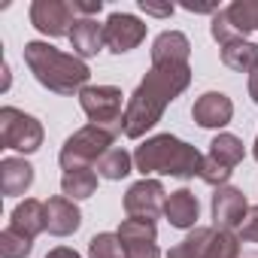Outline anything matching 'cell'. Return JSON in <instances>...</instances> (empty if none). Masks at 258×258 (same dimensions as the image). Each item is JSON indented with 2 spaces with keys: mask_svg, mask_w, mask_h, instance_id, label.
Listing matches in <instances>:
<instances>
[{
  "mask_svg": "<svg viewBox=\"0 0 258 258\" xmlns=\"http://www.w3.org/2000/svg\"><path fill=\"white\" fill-rule=\"evenodd\" d=\"M191 85V64H152L143 82L127 97L124 137L140 140L161 121L164 109Z\"/></svg>",
  "mask_w": 258,
  "mask_h": 258,
  "instance_id": "obj_1",
  "label": "cell"
},
{
  "mask_svg": "<svg viewBox=\"0 0 258 258\" xmlns=\"http://www.w3.org/2000/svg\"><path fill=\"white\" fill-rule=\"evenodd\" d=\"M25 64L34 73V79L55 94H73V91L79 94L91 76V70L82 58L67 55L49 43H40V40L25 43Z\"/></svg>",
  "mask_w": 258,
  "mask_h": 258,
  "instance_id": "obj_2",
  "label": "cell"
},
{
  "mask_svg": "<svg viewBox=\"0 0 258 258\" xmlns=\"http://www.w3.org/2000/svg\"><path fill=\"white\" fill-rule=\"evenodd\" d=\"M201 161H204V155L191 143H185L173 134H155L146 143H140L137 152H134V167L143 173V179L155 176V173L158 176L191 179V176L201 173Z\"/></svg>",
  "mask_w": 258,
  "mask_h": 258,
  "instance_id": "obj_3",
  "label": "cell"
},
{
  "mask_svg": "<svg viewBox=\"0 0 258 258\" xmlns=\"http://www.w3.org/2000/svg\"><path fill=\"white\" fill-rule=\"evenodd\" d=\"M118 134L106 131V127H97V124H85L79 127L76 134H70L58 152V161H61V170H76V167H94L115 143Z\"/></svg>",
  "mask_w": 258,
  "mask_h": 258,
  "instance_id": "obj_4",
  "label": "cell"
},
{
  "mask_svg": "<svg viewBox=\"0 0 258 258\" xmlns=\"http://www.w3.org/2000/svg\"><path fill=\"white\" fill-rule=\"evenodd\" d=\"M79 106L82 112L88 115L91 124L97 127H106L112 134H121L124 131V94L121 88L115 85H85L79 91Z\"/></svg>",
  "mask_w": 258,
  "mask_h": 258,
  "instance_id": "obj_5",
  "label": "cell"
},
{
  "mask_svg": "<svg viewBox=\"0 0 258 258\" xmlns=\"http://www.w3.org/2000/svg\"><path fill=\"white\" fill-rule=\"evenodd\" d=\"M243 158H246V146H243V140H240L237 134L222 131V134L213 137L210 152L204 155V161H201V173H198V176H201L207 185L222 188V185H228L231 173L237 170V164H240Z\"/></svg>",
  "mask_w": 258,
  "mask_h": 258,
  "instance_id": "obj_6",
  "label": "cell"
},
{
  "mask_svg": "<svg viewBox=\"0 0 258 258\" xmlns=\"http://www.w3.org/2000/svg\"><path fill=\"white\" fill-rule=\"evenodd\" d=\"M43 124L16 109V106H4L0 109V143H4V149H16L22 155H31L43 146Z\"/></svg>",
  "mask_w": 258,
  "mask_h": 258,
  "instance_id": "obj_7",
  "label": "cell"
},
{
  "mask_svg": "<svg viewBox=\"0 0 258 258\" xmlns=\"http://www.w3.org/2000/svg\"><path fill=\"white\" fill-rule=\"evenodd\" d=\"M164 204H167V191L158 179H140L124 195L127 219H140V222H155L164 213Z\"/></svg>",
  "mask_w": 258,
  "mask_h": 258,
  "instance_id": "obj_8",
  "label": "cell"
},
{
  "mask_svg": "<svg viewBox=\"0 0 258 258\" xmlns=\"http://www.w3.org/2000/svg\"><path fill=\"white\" fill-rule=\"evenodd\" d=\"M31 25L46 37H70V31L76 25L73 4L70 0H34Z\"/></svg>",
  "mask_w": 258,
  "mask_h": 258,
  "instance_id": "obj_9",
  "label": "cell"
},
{
  "mask_svg": "<svg viewBox=\"0 0 258 258\" xmlns=\"http://www.w3.org/2000/svg\"><path fill=\"white\" fill-rule=\"evenodd\" d=\"M118 240L124 249V258H161L158 249V228L155 222H140V219H124L118 225Z\"/></svg>",
  "mask_w": 258,
  "mask_h": 258,
  "instance_id": "obj_10",
  "label": "cell"
},
{
  "mask_svg": "<svg viewBox=\"0 0 258 258\" xmlns=\"http://www.w3.org/2000/svg\"><path fill=\"white\" fill-rule=\"evenodd\" d=\"M103 40H106L109 52L124 55V52L137 49L146 40V25L131 13H112L103 25Z\"/></svg>",
  "mask_w": 258,
  "mask_h": 258,
  "instance_id": "obj_11",
  "label": "cell"
},
{
  "mask_svg": "<svg viewBox=\"0 0 258 258\" xmlns=\"http://www.w3.org/2000/svg\"><path fill=\"white\" fill-rule=\"evenodd\" d=\"M210 210H213V225L222 228V231H234L243 225V219L249 216V201L240 188L234 185H222L216 188L213 201H210Z\"/></svg>",
  "mask_w": 258,
  "mask_h": 258,
  "instance_id": "obj_12",
  "label": "cell"
},
{
  "mask_svg": "<svg viewBox=\"0 0 258 258\" xmlns=\"http://www.w3.org/2000/svg\"><path fill=\"white\" fill-rule=\"evenodd\" d=\"M191 118L201 124V127H225L231 118H234V103L225 91H204L195 106H191Z\"/></svg>",
  "mask_w": 258,
  "mask_h": 258,
  "instance_id": "obj_13",
  "label": "cell"
},
{
  "mask_svg": "<svg viewBox=\"0 0 258 258\" xmlns=\"http://www.w3.org/2000/svg\"><path fill=\"white\" fill-rule=\"evenodd\" d=\"M79 225H82V213H79L76 201H70L64 195L46 201V231L52 237H70L79 231Z\"/></svg>",
  "mask_w": 258,
  "mask_h": 258,
  "instance_id": "obj_14",
  "label": "cell"
},
{
  "mask_svg": "<svg viewBox=\"0 0 258 258\" xmlns=\"http://www.w3.org/2000/svg\"><path fill=\"white\" fill-rule=\"evenodd\" d=\"M164 216H167V222H170L173 228H179V231H191V228H198L201 204H198L195 191H188V188L173 191V195L167 198V204H164Z\"/></svg>",
  "mask_w": 258,
  "mask_h": 258,
  "instance_id": "obj_15",
  "label": "cell"
},
{
  "mask_svg": "<svg viewBox=\"0 0 258 258\" xmlns=\"http://www.w3.org/2000/svg\"><path fill=\"white\" fill-rule=\"evenodd\" d=\"M103 46H106L103 25L97 19H76V25L70 31V49H73V55L76 58H94Z\"/></svg>",
  "mask_w": 258,
  "mask_h": 258,
  "instance_id": "obj_16",
  "label": "cell"
},
{
  "mask_svg": "<svg viewBox=\"0 0 258 258\" xmlns=\"http://www.w3.org/2000/svg\"><path fill=\"white\" fill-rule=\"evenodd\" d=\"M191 43L179 31H164L152 43V64H188Z\"/></svg>",
  "mask_w": 258,
  "mask_h": 258,
  "instance_id": "obj_17",
  "label": "cell"
},
{
  "mask_svg": "<svg viewBox=\"0 0 258 258\" xmlns=\"http://www.w3.org/2000/svg\"><path fill=\"white\" fill-rule=\"evenodd\" d=\"M10 225L16 231H22L25 237L37 240L43 231H46V201H37V198H25L13 216H10Z\"/></svg>",
  "mask_w": 258,
  "mask_h": 258,
  "instance_id": "obj_18",
  "label": "cell"
},
{
  "mask_svg": "<svg viewBox=\"0 0 258 258\" xmlns=\"http://www.w3.org/2000/svg\"><path fill=\"white\" fill-rule=\"evenodd\" d=\"M34 185V167L25 158H4L0 161V191L7 198H19Z\"/></svg>",
  "mask_w": 258,
  "mask_h": 258,
  "instance_id": "obj_19",
  "label": "cell"
},
{
  "mask_svg": "<svg viewBox=\"0 0 258 258\" xmlns=\"http://www.w3.org/2000/svg\"><path fill=\"white\" fill-rule=\"evenodd\" d=\"M222 64L234 73H255L258 70V43L234 40V43L222 46Z\"/></svg>",
  "mask_w": 258,
  "mask_h": 258,
  "instance_id": "obj_20",
  "label": "cell"
},
{
  "mask_svg": "<svg viewBox=\"0 0 258 258\" xmlns=\"http://www.w3.org/2000/svg\"><path fill=\"white\" fill-rule=\"evenodd\" d=\"M61 191L70 201H85L97 191V170L94 167H76V170H64L61 176Z\"/></svg>",
  "mask_w": 258,
  "mask_h": 258,
  "instance_id": "obj_21",
  "label": "cell"
},
{
  "mask_svg": "<svg viewBox=\"0 0 258 258\" xmlns=\"http://www.w3.org/2000/svg\"><path fill=\"white\" fill-rule=\"evenodd\" d=\"M94 170H97V176H103V179H112V182H118V179H124L127 173L134 170V155H127L124 149H118V146H112L97 164H94Z\"/></svg>",
  "mask_w": 258,
  "mask_h": 258,
  "instance_id": "obj_22",
  "label": "cell"
},
{
  "mask_svg": "<svg viewBox=\"0 0 258 258\" xmlns=\"http://www.w3.org/2000/svg\"><path fill=\"white\" fill-rule=\"evenodd\" d=\"M210 240H213V228H191L188 237L167 252V258H207Z\"/></svg>",
  "mask_w": 258,
  "mask_h": 258,
  "instance_id": "obj_23",
  "label": "cell"
},
{
  "mask_svg": "<svg viewBox=\"0 0 258 258\" xmlns=\"http://www.w3.org/2000/svg\"><path fill=\"white\" fill-rule=\"evenodd\" d=\"M31 252H34V240L31 237H25L13 225H7L4 231H0V255L4 258H28Z\"/></svg>",
  "mask_w": 258,
  "mask_h": 258,
  "instance_id": "obj_24",
  "label": "cell"
},
{
  "mask_svg": "<svg viewBox=\"0 0 258 258\" xmlns=\"http://www.w3.org/2000/svg\"><path fill=\"white\" fill-rule=\"evenodd\" d=\"M207 258H240V237L234 231L213 228V240H210Z\"/></svg>",
  "mask_w": 258,
  "mask_h": 258,
  "instance_id": "obj_25",
  "label": "cell"
},
{
  "mask_svg": "<svg viewBox=\"0 0 258 258\" xmlns=\"http://www.w3.org/2000/svg\"><path fill=\"white\" fill-rule=\"evenodd\" d=\"M88 258H124V249H121L118 234H112V231L94 234L88 240Z\"/></svg>",
  "mask_w": 258,
  "mask_h": 258,
  "instance_id": "obj_26",
  "label": "cell"
},
{
  "mask_svg": "<svg viewBox=\"0 0 258 258\" xmlns=\"http://www.w3.org/2000/svg\"><path fill=\"white\" fill-rule=\"evenodd\" d=\"M240 240L246 243H258V207H249V216L240 225Z\"/></svg>",
  "mask_w": 258,
  "mask_h": 258,
  "instance_id": "obj_27",
  "label": "cell"
},
{
  "mask_svg": "<svg viewBox=\"0 0 258 258\" xmlns=\"http://www.w3.org/2000/svg\"><path fill=\"white\" fill-rule=\"evenodd\" d=\"M73 4V13H76V19H94L100 10H103V4L100 0H70Z\"/></svg>",
  "mask_w": 258,
  "mask_h": 258,
  "instance_id": "obj_28",
  "label": "cell"
},
{
  "mask_svg": "<svg viewBox=\"0 0 258 258\" xmlns=\"http://www.w3.org/2000/svg\"><path fill=\"white\" fill-rule=\"evenodd\" d=\"M140 10L146 13V16H170L173 13V4H167V7H158V4H149V0H140Z\"/></svg>",
  "mask_w": 258,
  "mask_h": 258,
  "instance_id": "obj_29",
  "label": "cell"
},
{
  "mask_svg": "<svg viewBox=\"0 0 258 258\" xmlns=\"http://www.w3.org/2000/svg\"><path fill=\"white\" fill-rule=\"evenodd\" d=\"M46 258H82L79 252H73V249H67V246H55Z\"/></svg>",
  "mask_w": 258,
  "mask_h": 258,
  "instance_id": "obj_30",
  "label": "cell"
},
{
  "mask_svg": "<svg viewBox=\"0 0 258 258\" xmlns=\"http://www.w3.org/2000/svg\"><path fill=\"white\" fill-rule=\"evenodd\" d=\"M249 97L258 103V70H255V73H249Z\"/></svg>",
  "mask_w": 258,
  "mask_h": 258,
  "instance_id": "obj_31",
  "label": "cell"
},
{
  "mask_svg": "<svg viewBox=\"0 0 258 258\" xmlns=\"http://www.w3.org/2000/svg\"><path fill=\"white\" fill-rule=\"evenodd\" d=\"M182 10H188V13H213V16L219 13L216 7H198V4H182Z\"/></svg>",
  "mask_w": 258,
  "mask_h": 258,
  "instance_id": "obj_32",
  "label": "cell"
},
{
  "mask_svg": "<svg viewBox=\"0 0 258 258\" xmlns=\"http://www.w3.org/2000/svg\"><path fill=\"white\" fill-rule=\"evenodd\" d=\"M252 155H255V161H258V137H255V146H252Z\"/></svg>",
  "mask_w": 258,
  "mask_h": 258,
  "instance_id": "obj_33",
  "label": "cell"
},
{
  "mask_svg": "<svg viewBox=\"0 0 258 258\" xmlns=\"http://www.w3.org/2000/svg\"><path fill=\"white\" fill-rule=\"evenodd\" d=\"M255 31H258V28H255Z\"/></svg>",
  "mask_w": 258,
  "mask_h": 258,
  "instance_id": "obj_34",
  "label": "cell"
}]
</instances>
